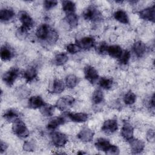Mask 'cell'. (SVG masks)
I'll list each match as a JSON object with an SVG mask.
<instances>
[{
    "label": "cell",
    "instance_id": "cell-1",
    "mask_svg": "<svg viewBox=\"0 0 155 155\" xmlns=\"http://www.w3.org/2000/svg\"><path fill=\"white\" fill-rule=\"evenodd\" d=\"M36 36L38 39L46 41L49 44H54L59 38L56 30L47 24H42L37 28Z\"/></svg>",
    "mask_w": 155,
    "mask_h": 155
},
{
    "label": "cell",
    "instance_id": "cell-2",
    "mask_svg": "<svg viewBox=\"0 0 155 155\" xmlns=\"http://www.w3.org/2000/svg\"><path fill=\"white\" fill-rule=\"evenodd\" d=\"M12 130L16 136L22 139L27 137L29 134V131L25 124L19 118L13 122Z\"/></svg>",
    "mask_w": 155,
    "mask_h": 155
},
{
    "label": "cell",
    "instance_id": "cell-3",
    "mask_svg": "<svg viewBox=\"0 0 155 155\" xmlns=\"http://www.w3.org/2000/svg\"><path fill=\"white\" fill-rule=\"evenodd\" d=\"M83 17L85 20L93 22L99 21L102 19V15L99 10L94 5L87 7L83 12Z\"/></svg>",
    "mask_w": 155,
    "mask_h": 155
},
{
    "label": "cell",
    "instance_id": "cell-4",
    "mask_svg": "<svg viewBox=\"0 0 155 155\" xmlns=\"http://www.w3.org/2000/svg\"><path fill=\"white\" fill-rule=\"evenodd\" d=\"M19 74V70L16 67H12L8 71L5 72L2 76L3 82L8 86L11 87L13 85L15 81Z\"/></svg>",
    "mask_w": 155,
    "mask_h": 155
},
{
    "label": "cell",
    "instance_id": "cell-5",
    "mask_svg": "<svg viewBox=\"0 0 155 155\" xmlns=\"http://www.w3.org/2000/svg\"><path fill=\"white\" fill-rule=\"evenodd\" d=\"M75 103V99L73 97L70 96H66L59 98L56 103V107L60 111H65L73 106Z\"/></svg>",
    "mask_w": 155,
    "mask_h": 155
},
{
    "label": "cell",
    "instance_id": "cell-6",
    "mask_svg": "<svg viewBox=\"0 0 155 155\" xmlns=\"http://www.w3.org/2000/svg\"><path fill=\"white\" fill-rule=\"evenodd\" d=\"M51 139L53 144L56 147H64L68 140L66 134L59 131H54L51 134Z\"/></svg>",
    "mask_w": 155,
    "mask_h": 155
},
{
    "label": "cell",
    "instance_id": "cell-7",
    "mask_svg": "<svg viewBox=\"0 0 155 155\" xmlns=\"http://www.w3.org/2000/svg\"><path fill=\"white\" fill-rule=\"evenodd\" d=\"M18 18L22 24L21 27L27 30H30L34 25L35 22L30 15L25 11L22 10L18 13Z\"/></svg>",
    "mask_w": 155,
    "mask_h": 155
},
{
    "label": "cell",
    "instance_id": "cell-8",
    "mask_svg": "<svg viewBox=\"0 0 155 155\" xmlns=\"http://www.w3.org/2000/svg\"><path fill=\"white\" fill-rule=\"evenodd\" d=\"M118 128L117 121L116 119L106 120L102 124L101 130L107 134H111L117 131Z\"/></svg>",
    "mask_w": 155,
    "mask_h": 155
},
{
    "label": "cell",
    "instance_id": "cell-9",
    "mask_svg": "<svg viewBox=\"0 0 155 155\" xmlns=\"http://www.w3.org/2000/svg\"><path fill=\"white\" fill-rule=\"evenodd\" d=\"M85 79L90 83L94 84L99 78L97 71L91 65H86L84 69Z\"/></svg>",
    "mask_w": 155,
    "mask_h": 155
},
{
    "label": "cell",
    "instance_id": "cell-10",
    "mask_svg": "<svg viewBox=\"0 0 155 155\" xmlns=\"http://www.w3.org/2000/svg\"><path fill=\"white\" fill-rule=\"evenodd\" d=\"M133 133L134 128L131 124L127 121H124L120 131L122 137L124 140L128 142L133 138Z\"/></svg>",
    "mask_w": 155,
    "mask_h": 155
},
{
    "label": "cell",
    "instance_id": "cell-11",
    "mask_svg": "<svg viewBox=\"0 0 155 155\" xmlns=\"http://www.w3.org/2000/svg\"><path fill=\"white\" fill-rule=\"evenodd\" d=\"M139 15L140 18L143 20L154 22L155 19V6L153 5L151 7L140 10L139 12Z\"/></svg>",
    "mask_w": 155,
    "mask_h": 155
},
{
    "label": "cell",
    "instance_id": "cell-12",
    "mask_svg": "<svg viewBox=\"0 0 155 155\" xmlns=\"http://www.w3.org/2000/svg\"><path fill=\"white\" fill-rule=\"evenodd\" d=\"M94 132L88 127L83 128L77 135V137L84 142H91L94 137Z\"/></svg>",
    "mask_w": 155,
    "mask_h": 155
},
{
    "label": "cell",
    "instance_id": "cell-13",
    "mask_svg": "<svg viewBox=\"0 0 155 155\" xmlns=\"http://www.w3.org/2000/svg\"><path fill=\"white\" fill-rule=\"evenodd\" d=\"M131 153L133 154H139L145 148L144 142L138 139L133 138L130 140L128 141Z\"/></svg>",
    "mask_w": 155,
    "mask_h": 155
},
{
    "label": "cell",
    "instance_id": "cell-14",
    "mask_svg": "<svg viewBox=\"0 0 155 155\" xmlns=\"http://www.w3.org/2000/svg\"><path fill=\"white\" fill-rule=\"evenodd\" d=\"M15 16V13L13 9L10 8H2L0 12V20L2 22H9Z\"/></svg>",
    "mask_w": 155,
    "mask_h": 155
},
{
    "label": "cell",
    "instance_id": "cell-15",
    "mask_svg": "<svg viewBox=\"0 0 155 155\" xmlns=\"http://www.w3.org/2000/svg\"><path fill=\"white\" fill-rule=\"evenodd\" d=\"M67 116L73 122L82 123L86 122L88 119V114L85 113H68Z\"/></svg>",
    "mask_w": 155,
    "mask_h": 155
},
{
    "label": "cell",
    "instance_id": "cell-16",
    "mask_svg": "<svg viewBox=\"0 0 155 155\" xmlns=\"http://www.w3.org/2000/svg\"><path fill=\"white\" fill-rule=\"evenodd\" d=\"M46 103H45L43 99L39 96H33L28 99V107L33 109L41 108Z\"/></svg>",
    "mask_w": 155,
    "mask_h": 155
},
{
    "label": "cell",
    "instance_id": "cell-17",
    "mask_svg": "<svg viewBox=\"0 0 155 155\" xmlns=\"http://www.w3.org/2000/svg\"><path fill=\"white\" fill-rule=\"evenodd\" d=\"M77 44L81 49L88 50L94 47L95 44V40L93 37H84L79 41Z\"/></svg>",
    "mask_w": 155,
    "mask_h": 155
},
{
    "label": "cell",
    "instance_id": "cell-18",
    "mask_svg": "<svg viewBox=\"0 0 155 155\" xmlns=\"http://www.w3.org/2000/svg\"><path fill=\"white\" fill-rule=\"evenodd\" d=\"M133 50L135 54L137 56V57L141 58L147 52V48L146 45L143 42L138 41L133 44Z\"/></svg>",
    "mask_w": 155,
    "mask_h": 155
},
{
    "label": "cell",
    "instance_id": "cell-19",
    "mask_svg": "<svg viewBox=\"0 0 155 155\" xmlns=\"http://www.w3.org/2000/svg\"><path fill=\"white\" fill-rule=\"evenodd\" d=\"M0 55L2 61H9L13 57L14 52L8 45H4L1 48Z\"/></svg>",
    "mask_w": 155,
    "mask_h": 155
},
{
    "label": "cell",
    "instance_id": "cell-20",
    "mask_svg": "<svg viewBox=\"0 0 155 155\" xmlns=\"http://www.w3.org/2000/svg\"><path fill=\"white\" fill-rule=\"evenodd\" d=\"M65 89V84L64 82L60 79H54L50 88V91L53 93L59 94L61 93Z\"/></svg>",
    "mask_w": 155,
    "mask_h": 155
},
{
    "label": "cell",
    "instance_id": "cell-21",
    "mask_svg": "<svg viewBox=\"0 0 155 155\" xmlns=\"http://www.w3.org/2000/svg\"><path fill=\"white\" fill-rule=\"evenodd\" d=\"M4 119L8 122H14L19 119V113L15 109L9 108L4 111L3 114Z\"/></svg>",
    "mask_w": 155,
    "mask_h": 155
},
{
    "label": "cell",
    "instance_id": "cell-22",
    "mask_svg": "<svg viewBox=\"0 0 155 155\" xmlns=\"http://www.w3.org/2000/svg\"><path fill=\"white\" fill-rule=\"evenodd\" d=\"M37 70L34 67H30L27 68L23 73L24 78L27 82H33L37 77Z\"/></svg>",
    "mask_w": 155,
    "mask_h": 155
},
{
    "label": "cell",
    "instance_id": "cell-23",
    "mask_svg": "<svg viewBox=\"0 0 155 155\" xmlns=\"http://www.w3.org/2000/svg\"><path fill=\"white\" fill-rule=\"evenodd\" d=\"M65 121V118L64 116L56 117L50 120L47 125V127L48 130H54L60 125L64 124Z\"/></svg>",
    "mask_w": 155,
    "mask_h": 155
},
{
    "label": "cell",
    "instance_id": "cell-24",
    "mask_svg": "<svg viewBox=\"0 0 155 155\" xmlns=\"http://www.w3.org/2000/svg\"><path fill=\"white\" fill-rule=\"evenodd\" d=\"M122 52L123 50L122 48L117 45L108 46L107 54H108L112 58L119 59L122 54Z\"/></svg>",
    "mask_w": 155,
    "mask_h": 155
},
{
    "label": "cell",
    "instance_id": "cell-25",
    "mask_svg": "<svg viewBox=\"0 0 155 155\" xmlns=\"http://www.w3.org/2000/svg\"><path fill=\"white\" fill-rule=\"evenodd\" d=\"M111 143L108 139L102 137L97 139L94 143V145L97 150L104 152L108 149Z\"/></svg>",
    "mask_w": 155,
    "mask_h": 155
},
{
    "label": "cell",
    "instance_id": "cell-26",
    "mask_svg": "<svg viewBox=\"0 0 155 155\" xmlns=\"http://www.w3.org/2000/svg\"><path fill=\"white\" fill-rule=\"evenodd\" d=\"M114 18L116 21L122 24H127L129 22V18L127 13L122 10H119L115 12L114 13Z\"/></svg>",
    "mask_w": 155,
    "mask_h": 155
},
{
    "label": "cell",
    "instance_id": "cell-27",
    "mask_svg": "<svg viewBox=\"0 0 155 155\" xmlns=\"http://www.w3.org/2000/svg\"><path fill=\"white\" fill-rule=\"evenodd\" d=\"M62 10L64 12L67 14H70L75 12L76 5L74 2L71 1H64L62 2Z\"/></svg>",
    "mask_w": 155,
    "mask_h": 155
},
{
    "label": "cell",
    "instance_id": "cell-28",
    "mask_svg": "<svg viewBox=\"0 0 155 155\" xmlns=\"http://www.w3.org/2000/svg\"><path fill=\"white\" fill-rule=\"evenodd\" d=\"M79 82L78 77L74 74H69L65 78V85L69 88H74Z\"/></svg>",
    "mask_w": 155,
    "mask_h": 155
},
{
    "label": "cell",
    "instance_id": "cell-29",
    "mask_svg": "<svg viewBox=\"0 0 155 155\" xmlns=\"http://www.w3.org/2000/svg\"><path fill=\"white\" fill-rule=\"evenodd\" d=\"M68 60V56L65 53H59L57 54L54 58V63L56 65H62Z\"/></svg>",
    "mask_w": 155,
    "mask_h": 155
},
{
    "label": "cell",
    "instance_id": "cell-30",
    "mask_svg": "<svg viewBox=\"0 0 155 155\" xmlns=\"http://www.w3.org/2000/svg\"><path fill=\"white\" fill-rule=\"evenodd\" d=\"M65 20L71 28H74L78 24V16L75 13L66 15Z\"/></svg>",
    "mask_w": 155,
    "mask_h": 155
},
{
    "label": "cell",
    "instance_id": "cell-31",
    "mask_svg": "<svg viewBox=\"0 0 155 155\" xmlns=\"http://www.w3.org/2000/svg\"><path fill=\"white\" fill-rule=\"evenodd\" d=\"M113 84V80L110 78H105L103 77L101 78L99 81V86L105 90H109L110 89Z\"/></svg>",
    "mask_w": 155,
    "mask_h": 155
},
{
    "label": "cell",
    "instance_id": "cell-32",
    "mask_svg": "<svg viewBox=\"0 0 155 155\" xmlns=\"http://www.w3.org/2000/svg\"><path fill=\"white\" fill-rule=\"evenodd\" d=\"M104 100V94L101 90L96 89L92 94V101L95 104L101 103Z\"/></svg>",
    "mask_w": 155,
    "mask_h": 155
},
{
    "label": "cell",
    "instance_id": "cell-33",
    "mask_svg": "<svg viewBox=\"0 0 155 155\" xmlns=\"http://www.w3.org/2000/svg\"><path fill=\"white\" fill-rule=\"evenodd\" d=\"M136 101V94L131 91H128L124 96V102L126 105H132Z\"/></svg>",
    "mask_w": 155,
    "mask_h": 155
},
{
    "label": "cell",
    "instance_id": "cell-34",
    "mask_svg": "<svg viewBox=\"0 0 155 155\" xmlns=\"http://www.w3.org/2000/svg\"><path fill=\"white\" fill-rule=\"evenodd\" d=\"M54 110V107L47 104H45L43 107L41 108V113L42 114L43 116L45 117L51 116L53 114Z\"/></svg>",
    "mask_w": 155,
    "mask_h": 155
},
{
    "label": "cell",
    "instance_id": "cell-35",
    "mask_svg": "<svg viewBox=\"0 0 155 155\" xmlns=\"http://www.w3.org/2000/svg\"><path fill=\"white\" fill-rule=\"evenodd\" d=\"M130 58V53L128 50L123 51L122 54H121L120 57L118 59L120 64L123 65H126L128 64Z\"/></svg>",
    "mask_w": 155,
    "mask_h": 155
},
{
    "label": "cell",
    "instance_id": "cell-36",
    "mask_svg": "<svg viewBox=\"0 0 155 155\" xmlns=\"http://www.w3.org/2000/svg\"><path fill=\"white\" fill-rule=\"evenodd\" d=\"M66 49L67 51L71 54H75L81 51V48L78 45V44H69L67 45Z\"/></svg>",
    "mask_w": 155,
    "mask_h": 155
},
{
    "label": "cell",
    "instance_id": "cell-37",
    "mask_svg": "<svg viewBox=\"0 0 155 155\" xmlns=\"http://www.w3.org/2000/svg\"><path fill=\"white\" fill-rule=\"evenodd\" d=\"M105 154H110V155H117L119 154L120 153L119 148L116 145H110L108 149L105 151Z\"/></svg>",
    "mask_w": 155,
    "mask_h": 155
},
{
    "label": "cell",
    "instance_id": "cell-38",
    "mask_svg": "<svg viewBox=\"0 0 155 155\" xmlns=\"http://www.w3.org/2000/svg\"><path fill=\"white\" fill-rule=\"evenodd\" d=\"M23 149L26 151H33L35 149V144L32 140L25 141L23 145Z\"/></svg>",
    "mask_w": 155,
    "mask_h": 155
},
{
    "label": "cell",
    "instance_id": "cell-39",
    "mask_svg": "<svg viewBox=\"0 0 155 155\" xmlns=\"http://www.w3.org/2000/svg\"><path fill=\"white\" fill-rule=\"evenodd\" d=\"M58 4L57 1H44L43 2L44 7L46 10H49L54 7Z\"/></svg>",
    "mask_w": 155,
    "mask_h": 155
},
{
    "label": "cell",
    "instance_id": "cell-40",
    "mask_svg": "<svg viewBox=\"0 0 155 155\" xmlns=\"http://www.w3.org/2000/svg\"><path fill=\"white\" fill-rule=\"evenodd\" d=\"M27 33H28V30L25 29L21 26L18 28L16 31V35L19 38H21V39L25 38V37L27 35Z\"/></svg>",
    "mask_w": 155,
    "mask_h": 155
},
{
    "label": "cell",
    "instance_id": "cell-41",
    "mask_svg": "<svg viewBox=\"0 0 155 155\" xmlns=\"http://www.w3.org/2000/svg\"><path fill=\"white\" fill-rule=\"evenodd\" d=\"M108 45L105 43H101L97 47V51L99 54H105L107 53Z\"/></svg>",
    "mask_w": 155,
    "mask_h": 155
},
{
    "label": "cell",
    "instance_id": "cell-42",
    "mask_svg": "<svg viewBox=\"0 0 155 155\" xmlns=\"http://www.w3.org/2000/svg\"><path fill=\"white\" fill-rule=\"evenodd\" d=\"M147 139L150 142L154 141V131L152 129H150L147 133Z\"/></svg>",
    "mask_w": 155,
    "mask_h": 155
},
{
    "label": "cell",
    "instance_id": "cell-43",
    "mask_svg": "<svg viewBox=\"0 0 155 155\" xmlns=\"http://www.w3.org/2000/svg\"><path fill=\"white\" fill-rule=\"evenodd\" d=\"M148 106L150 109L154 110V94H153V96L149 99L148 101Z\"/></svg>",
    "mask_w": 155,
    "mask_h": 155
},
{
    "label": "cell",
    "instance_id": "cell-44",
    "mask_svg": "<svg viewBox=\"0 0 155 155\" xmlns=\"http://www.w3.org/2000/svg\"><path fill=\"white\" fill-rule=\"evenodd\" d=\"M0 148H1L0 152H1V154H2L7 149L8 145H7V144L5 142H3L2 140H1V143H0Z\"/></svg>",
    "mask_w": 155,
    "mask_h": 155
},
{
    "label": "cell",
    "instance_id": "cell-45",
    "mask_svg": "<svg viewBox=\"0 0 155 155\" xmlns=\"http://www.w3.org/2000/svg\"><path fill=\"white\" fill-rule=\"evenodd\" d=\"M77 154H85V153H84V152H82V151H79V152H78Z\"/></svg>",
    "mask_w": 155,
    "mask_h": 155
}]
</instances>
